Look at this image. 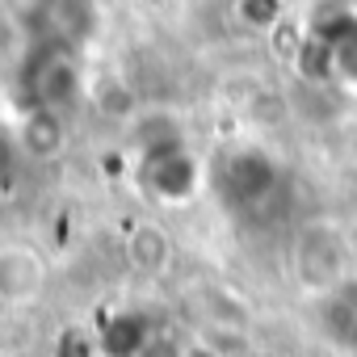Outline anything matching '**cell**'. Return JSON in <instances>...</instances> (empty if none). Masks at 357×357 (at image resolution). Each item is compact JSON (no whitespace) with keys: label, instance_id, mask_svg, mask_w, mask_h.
<instances>
[{"label":"cell","instance_id":"1","mask_svg":"<svg viewBox=\"0 0 357 357\" xmlns=\"http://www.w3.org/2000/svg\"><path fill=\"white\" fill-rule=\"evenodd\" d=\"M26 89H30V101H34L43 114L68 109V105L76 101V89H80L72 47L38 43V55H30V68H26Z\"/></svg>","mask_w":357,"mask_h":357},{"label":"cell","instance_id":"2","mask_svg":"<svg viewBox=\"0 0 357 357\" xmlns=\"http://www.w3.org/2000/svg\"><path fill=\"white\" fill-rule=\"evenodd\" d=\"M319 328L336 349L357 353V282H340L328 290V298L319 303Z\"/></svg>","mask_w":357,"mask_h":357},{"label":"cell","instance_id":"3","mask_svg":"<svg viewBox=\"0 0 357 357\" xmlns=\"http://www.w3.org/2000/svg\"><path fill=\"white\" fill-rule=\"evenodd\" d=\"M9 168V147H5V135H0V172Z\"/></svg>","mask_w":357,"mask_h":357}]
</instances>
